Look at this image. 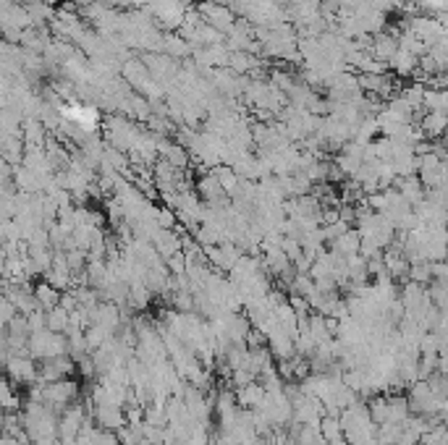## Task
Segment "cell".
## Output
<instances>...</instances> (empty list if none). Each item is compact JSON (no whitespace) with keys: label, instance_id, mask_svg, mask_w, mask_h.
Masks as SVG:
<instances>
[{"label":"cell","instance_id":"1","mask_svg":"<svg viewBox=\"0 0 448 445\" xmlns=\"http://www.w3.org/2000/svg\"><path fill=\"white\" fill-rule=\"evenodd\" d=\"M27 353L34 362H48V359H58L66 356L68 343L63 333H50V330H40V333H29Z\"/></svg>","mask_w":448,"mask_h":445},{"label":"cell","instance_id":"2","mask_svg":"<svg viewBox=\"0 0 448 445\" xmlns=\"http://www.w3.org/2000/svg\"><path fill=\"white\" fill-rule=\"evenodd\" d=\"M79 382L71 377H63V380H55V382H48V385H42V404L48 406L50 411L55 414H61L68 404H74V401H79Z\"/></svg>","mask_w":448,"mask_h":445},{"label":"cell","instance_id":"3","mask_svg":"<svg viewBox=\"0 0 448 445\" xmlns=\"http://www.w3.org/2000/svg\"><path fill=\"white\" fill-rule=\"evenodd\" d=\"M87 417H90V411H87L84 401L68 404L66 408L61 411V417H58V440H61V443H74L81 430V424L87 422Z\"/></svg>","mask_w":448,"mask_h":445},{"label":"cell","instance_id":"4","mask_svg":"<svg viewBox=\"0 0 448 445\" xmlns=\"http://www.w3.org/2000/svg\"><path fill=\"white\" fill-rule=\"evenodd\" d=\"M3 372L14 385H32L37 380V362L29 353H11Z\"/></svg>","mask_w":448,"mask_h":445},{"label":"cell","instance_id":"5","mask_svg":"<svg viewBox=\"0 0 448 445\" xmlns=\"http://www.w3.org/2000/svg\"><path fill=\"white\" fill-rule=\"evenodd\" d=\"M194 192H197V196L202 199V205H207V207H223V205H231V196L225 194L223 186L215 181V176H212L210 170H205V173L199 176Z\"/></svg>","mask_w":448,"mask_h":445},{"label":"cell","instance_id":"6","mask_svg":"<svg viewBox=\"0 0 448 445\" xmlns=\"http://www.w3.org/2000/svg\"><path fill=\"white\" fill-rule=\"evenodd\" d=\"M77 372V362L71 359V356H58V359H48V362H40L37 364V380H40L42 385H48V382H55V380H63V377H71Z\"/></svg>","mask_w":448,"mask_h":445},{"label":"cell","instance_id":"7","mask_svg":"<svg viewBox=\"0 0 448 445\" xmlns=\"http://www.w3.org/2000/svg\"><path fill=\"white\" fill-rule=\"evenodd\" d=\"M199 19H205V24L215 26L221 34L228 32L231 26L236 24V19H234L231 8H228V6H221V3H215V0H207V3L199 6Z\"/></svg>","mask_w":448,"mask_h":445},{"label":"cell","instance_id":"8","mask_svg":"<svg viewBox=\"0 0 448 445\" xmlns=\"http://www.w3.org/2000/svg\"><path fill=\"white\" fill-rule=\"evenodd\" d=\"M90 417L94 419V427H100V430H105V432H116V430H121V427L126 424L123 406H110V404L92 406Z\"/></svg>","mask_w":448,"mask_h":445},{"label":"cell","instance_id":"9","mask_svg":"<svg viewBox=\"0 0 448 445\" xmlns=\"http://www.w3.org/2000/svg\"><path fill=\"white\" fill-rule=\"evenodd\" d=\"M234 395H236L238 408H257L265 398V388H263L260 380H252V382H247V385L234 388Z\"/></svg>","mask_w":448,"mask_h":445},{"label":"cell","instance_id":"10","mask_svg":"<svg viewBox=\"0 0 448 445\" xmlns=\"http://www.w3.org/2000/svg\"><path fill=\"white\" fill-rule=\"evenodd\" d=\"M391 186H394L398 194L404 196V202H407L409 207H417L422 199H425V192H427V189L417 181V176H409V178H396Z\"/></svg>","mask_w":448,"mask_h":445},{"label":"cell","instance_id":"11","mask_svg":"<svg viewBox=\"0 0 448 445\" xmlns=\"http://www.w3.org/2000/svg\"><path fill=\"white\" fill-rule=\"evenodd\" d=\"M152 247H155V251H158L160 260H168L171 254L181 251V236H179V231H176V228H173V231L160 228L158 234H155V238H152Z\"/></svg>","mask_w":448,"mask_h":445},{"label":"cell","instance_id":"12","mask_svg":"<svg viewBox=\"0 0 448 445\" xmlns=\"http://www.w3.org/2000/svg\"><path fill=\"white\" fill-rule=\"evenodd\" d=\"M32 296H34V301H37V307L42 312H48V309H53V307L61 304V291L50 286L48 280H37L32 286Z\"/></svg>","mask_w":448,"mask_h":445},{"label":"cell","instance_id":"13","mask_svg":"<svg viewBox=\"0 0 448 445\" xmlns=\"http://www.w3.org/2000/svg\"><path fill=\"white\" fill-rule=\"evenodd\" d=\"M388 65L394 68L398 76H414L417 71H420V58L414 55V52H409V50H396V55L388 61Z\"/></svg>","mask_w":448,"mask_h":445},{"label":"cell","instance_id":"14","mask_svg":"<svg viewBox=\"0 0 448 445\" xmlns=\"http://www.w3.org/2000/svg\"><path fill=\"white\" fill-rule=\"evenodd\" d=\"M165 419H168L171 427H189V424H192L189 411H186V404L181 398H176V395H171V398L165 401Z\"/></svg>","mask_w":448,"mask_h":445},{"label":"cell","instance_id":"15","mask_svg":"<svg viewBox=\"0 0 448 445\" xmlns=\"http://www.w3.org/2000/svg\"><path fill=\"white\" fill-rule=\"evenodd\" d=\"M328 249H333L341 257H354V254H359V234H356V228H349L346 234H341L333 244H328Z\"/></svg>","mask_w":448,"mask_h":445},{"label":"cell","instance_id":"16","mask_svg":"<svg viewBox=\"0 0 448 445\" xmlns=\"http://www.w3.org/2000/svg\"><path fill=\"white\" fill-rule=\"evenodd\" d=\"M210 173L212 176H215V181L221 183V186H223V192L228 196L234 194V192H236V186H238V181H241V178H238L236 176V170L231 168V165H225V163H221V165H215V168H210Z\"/></svg>","mask_w":448,"mask_h":445},{"label":"cell","instance_id":"17","mask_svg":"<svg viewBox=\"0 0 448 445\" xmlns=\"http://www.w3.org/2000/svg\"><path fill=\"white\" fill-rule=\"evenodd\" d=\"M45 327L50 333H66L68 330V312L63 307H53L45 312Z\"/></svg>","mask_w":448,"mask_h":445},{"label":"cell","instance_id":"18","mask_svg":"<svg viewBox=\"0 0 448 445\" xmlns=\"http://www.w3.org/2000/svg\"><path fill=\"white\" fill-rule=\"evenodd\" d=\"M307 330H309V335L315 338V343H323V340H330V338H333V335H330V330H328V320H325L323 314H317V312L309 314Z\"/></svg>","mask_w":448,"mask_h":445},{"label":"cell","instance_id":"19","mask_svg":"<svg viewBox=\"0 0 448 445\" xmlns=\"http://www.w3.org/2000/svg\"><path fill=\"white\" fill-rule=\"evenodd\" d=\"M317 430H320V435H323V440H325V443L336 440V437H343L341 419H338V417H330V414H323L320 424H317Z\"/></svg>","mask_w":448,"mask_h":445},{"label":"cell","instance_id":"20","mask_svg":"<svg viewBox=\"0 0 448 445\" xmlns=\"http://www.w3.org/2000/svg\"><path fill=\"white\" fill-rule=\"evenodd\" d=\"M113 335H116V333H110V330H105V327H100V325L84 327V338H87V349H90V351L100 349V346H103L108 338H113Z\"/></svg>","mask_w":448,"mask_h":445},{"label":"cell","instance_id":"21","mask_svg":"<svg viewBox=\"0 0 448 445\" xmlns=\"http://www.w3.org/2000/svg\"><path fill=\"white\" fill-rule=\"evenodd\" d=\"M422 134H427V136H440L443 129H446V113H427L425 121H422Z\"/></svg>","mask_w":448,"mask_h":445},{"label":"cell","instance_id":"22","mask_svg":"<svg viewBox=\"0 0 448 445\" xmlns=\"http://www.w3.org/2000/svg\"><path fill=\"white\" fill-rule=\"evenodd\" d=\"M142 422L147 424H152V427H165L168 424V419H165V406L163 404H150L142 408Z\"/></svg>","mask_w":448,"mask_h":445},{"label":"cell","instance_id":"23","mask_svg":"<svg viewBox=\"0 0 448 445\" xmlns=\"http://www.w3.org/2000/svg\"><path fill=\"white\" fill-rule=\"evenodd\" d=\"M398 435H401V424H396V422L378 424V445H396Z\"/></svg>","mask_w":448,"mask_h":445},{"label":"cell","instance_id":"24","mask_svg":"<svg viewBox=\"0 0 448 445\" xmlns=\"http://www.w3.org/2000/svg\"><path fill=\"white\" fill-rule=\"evenodd\" d=\"M66 265H68V270H71V275L84 273V267H87V251H81V249L66 251Z\"/></svg>","mask_w":448,"mask_h":445},{"label":"cell","instance_id":"25","mask_svg":"<svg viewBox=\"0 0 448 445\" xmlns=\"http://www.w3.org/2000/svg\"><path fill=\"white\" fill-rule=\"evenodd\" d=\"M171 304L176 312H194V296L189 291H173Z\"/></svg>","mask_w":448,"mask_h":445},{"label":"cell","instance_id":"26","mask_svg":"<svg viewBox=\"0 0 448 445\" xmlns=\"http://www.w3.org/2000/svg\"><path fill=\"white\" fill-rule=\"evenodd\" d=\"M155 222H158L160 228H165V231H173L179 220H176V212L171 207H158L155 209Z\"/></svg>","mask_w":448,"mask_h":445},{"label":"cell","instance_id":"27","mask_svg":"<svg viewBox=\"0 0 448 445\" xmlns=\"http://www.w3.org/2000/svg\"><path fill=\"white\" fill-rule=\"evenodd\" d=\"M352 225L349 222H343V220H336V222H328V225H323V236H325V244H333L336 238L341 234H346Z\"/></svg>","mask_w":448,"mask_h":445},{"label":"cell","instance_id":"28","mask_svg":"<svg viewBox=\"0 0 448 445\" xmlns=\"http://www.w3.org/2000/svg\"><path fill=\"white\" fill-rule=\"evenodd\" d=\"M165 267H168V273H171V275H184V270H186L184 251H176V254H171V257L165 260Z\"/></svg>","mask_w":448,"mask_h":445},{"label":"cell","instance_id":"29","mask_svg":"<svg viewBox=\"0 0 448 445\" xmlns=\"http://www.w3.org/2000/svg\"><path fill=\"white\" fill-rule=\"evenodd\" d=\"M414 6L425 11V16H433V13H443L446 0H414Z\"/></svg>","mask_w":448,"mask_h":445},{"label":"cell","instance_id":"30","mask_svg":"<svg viewBox=\"0 0 448 445\" xmlns=\"http://www.w3.org/2000/svg\"><path fill=\"white\" fill-rule=\"evenodd\" d=\"M77 369H79V375L84 380L97 377V369H94V362H92V356H90V353H87V356H81L79 362H77Z\"/></svg>","mask_w":448,"mask_h":445},{"label":"cell","instance_id":"31","mask_svg":"<svg viewBox=\"0 0 448 445\" xmlns=\"http://www.w3.org/2000/svg\"><path fill=\"white\" fill-rule=\"evenodd\" d=\"M27 327L29 333H40V330H48L45 327V312L42 309H34V312L27 314Z\"/></svg>","mask_w":448,"mask_h":445},{"label":"cell","instance_id":"32","mask_svg":"<svg viewBox=\"0 0 448 445\" xmlns=\"http://www.w3.org/2000/svg\"><path fill=\"white\" fill-rule=\"evenodd\" d=\"M289 304L291 309H294V314H296V320L299 317H309V304H307L304 296H289Z\"/></svg>","mask_w":448,"mask_h":445},{"label":"cell","instance_id":"33","mask_svg":"<svg viewBox=\"0 0 448 445\" xmlns=\"http://www.w3.org/2000/svg\"><path fill=\"white\" fill-rule=\"evenodd\" d=\"M244 346L247 349H260V346H265V333H260L257 327H250V333L244 338Z\"/></svg>","mask_w":448,"mask_h":445},{"label":"cell","instance_id":"34","mask_svg":"<svg viewBox=\"0 0 448 445\" xmlns=\"http://www.w3.org/2000/svg\"><path fill=\"white\" fill-rule=\"evenodd\" d=\"M430 275H433V280H448V265L443 260L430 262Z\"/></svg>","mask_w":448,"mask_h":445},{"label":"cell","instance_id":"35","mask_svg":"<svg viewBox=\"0 0 448 445\" xmlns=\"http://www.w3.org/2000/svg\"><path fill=\"white\" fill-rule=\"evenodd\" d=\"M14 314H19V312L14 309V304L6 299V296H0V322H8V320H11Z\"/></svg>","mask_w":448,"mask_h":445},{"label":"cell","instance_id":"36","mask_svg":"<svg viewBox=\"0 0 448 445\" xmlns=\"http://www.w3.org/2000/svg\"><path fill=\"white\" fill-rule=\"evenodd\" d=\"M8 356H11V353H8V346H6V340L0 338V369L6 366V362H8Z\"/></svg>","mask_w":448,"mask_h":445},{"label":"cell","instance_id":"37","mask_svg":"<svg viewBox=\"0 0 448 445\" xmlns=\"http://www.w3.org/2000/svg\"><path fill=\"white\" fill-rule=\"evenodd\" d=\"M0 296H3V278H0Z\"/></svg>","mask_w":448,"mask_h":445},{"label":"cell","instance_id":"38","mask_svg":"<svg viewBox=\"0 0 448 445\" xmlns=\"http://www.w3.org/2000/svg\"><path fill=\"white\" fill-rule=\"evenodd\" d=\"M142 445H150V443H142Z\"/></svg>","mask_w":448,"mask_h":445},{"label":"cell","instance_id":"39","mask_svg":"<svg viewBox=\"0 0 448 445\" xmlns=\"http://www.w3.org/2000/svg\"><path fill=\"white\" fill-rule=\"evenodd\" d=\"M0 278H3V273H0Z\"/></svg>","mask_w":448,"mask_h":445}]
</instances>
